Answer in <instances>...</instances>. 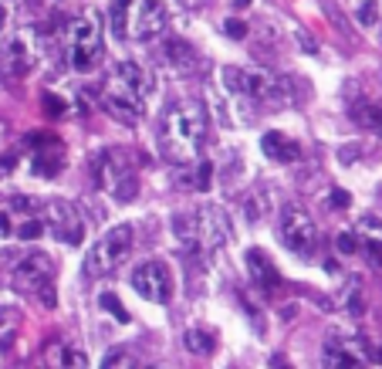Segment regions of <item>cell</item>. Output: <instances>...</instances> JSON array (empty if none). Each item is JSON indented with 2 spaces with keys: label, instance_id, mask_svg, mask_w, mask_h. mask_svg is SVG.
I'll return each mask as SVG.
<instances>
[{
  "label": "cell",
  "instance_id": "1",
  "mask_svg": "<svg viewBox=\"0 0 382 369\" xmlns=\"http://www.w3.org/2000/svg\"><path fill=\"white\" fill-rule=\"evenodd\" d=\"M206 126H210V119H206L204 102H197V99L173 102L159 119V149H163V156L169 163H176V166L200 159Z\"/></svg>",
  "mask_w": 382,
  "mask_h": 369
},
{
  "label": "cell",
  "instance_id": "2",
  "mask_svg": "<svg viewBox=\"0 0 382 369\" xmlns=\"http://www.w3.org/2000/svg\"><path fill=\"white\" fill-rule=\"evenodd\" d=\"M146 95H149V75L142 65L122 61L112 68V75L102 85V108L119 119L122 126H135L146 115Z\"/></svg>",
  "mask_w": 382,
  "mask_h": 369
},
{
  "label": "cell",
  "instance_id": "3",
  "mask_svg": "<svg viewBox=\"0 0 382 369\" xmlns=\"http://www.w3.org/2000/svg\"><path fill=\"white\" fill-rule=\"evenodd\" d=\"M224 85H227L233 95L254 102V106L264 108H284L291 106L294 99V88L288 79H278V75H267V72H254V68H233L227 65L224 68Z\"/></svg>",
  "mask_w": 382,
  "mask_h": 369
},
{
  "label": "cell",
  "instance_id": "4",
  "mask_svg": "<svg viewBox=\"0 0 382 369\" xmlns=\"http://www.w3.org/2000/svg\"><path fill=\"white\" fill-rule=\"evenodd\" d=\"M68 61L72 68L88 75L102 61V21L95 10H85L68 24Z\"/></svg>",
  "mask_w": 382,
  "mask_h": 369
},
{
  "label": "cell",
  "instance_id": "5",
  "mask_svg": "<svg viewBox=\"0 0 382 369\" xmlns=\"http://www.w3.org/2000/svg\"><path fill=\"white\" fill-rule=\"evenodd\" d=\"M41 61V41L38 31H21L7 41H0V81H21L27 79Z\"/></svg>",
  "mask_w": 382,
  "mask_h": 369
},
{
  "label": "cell",
  "instance_id": "6",
  "mask_svg": "<svg viewBox=\"0 0 382 369\" xmlns=\"http://www.w3.org/2000/svg\"><path fill=\"white\" fill-rule=\"evenodd\" d=\"M51 281H54V261L48 254H41V251L21 258L17 268H14V288L21 295H38L48 309L58 305V295H54Z\"/></svg>",
  "mask_w": 382,
  "mask_h": 369
},
{
  "label": "cell",
  "instance_id": "7",
  "mask_svg": "<svg viewBox=\"0 0 382 369\" xmlns=\"http://www.w3.org/2000/svg\"><path fill=\"white\" fill-rule=\"evenodd\" d=\"M278 234H281V244L291 254H301V258H311L315 247H318V227H315L311 213L301 204H284L281 207Z\"/></svg>",
  "mask_w": 382,
  "mask_h": 369
},
{
  "label": "cell",
  "instance_id": "8",
  "mask_svg": "<svg viewBox=\"0 0 382 369\" xmlns=\"http://www.w3.org/2000/svg\"><path fill=\"white\" fill-rule=\"evenodd\" d=\"M128 251H132V227L128 224H119V227L105 231L102 240L92 247V254L85 261V274H92V278L112 274L128 258Z\"/></svg>",
  "mask_w": 382,
  "mask_h": 369
},
{
  "label": "cell",
  "instance_id": "9",
  "mask_svg": "<svg viewBox=\"0 0 382 369\" xmlns=\"http://www.w3.org/2000/svg\"><path fill=\"white\" fill-rule=\"evenodd\" d=\"M132 288L139 298L153 302V305H166L173 298V268L166 261H142L135 271H132Z\"/></svg>",
  "mask_w": 382,
  "mask_h": 369
},
{
  "label": "cell",
  "instance_id": "10",
  "mask_svg": "<svg viewBox=\"0 0 382 369\" xmlns=\"http://www.w3.org/2000/svg\"><path fill=\"white\" fill-rule=\"evenodd\" d=\"M169 24V7L163 0H132L128 3V38L156 41Z\"/></svg>",
  "mask_w": 382,
  "mask_h": 369
},
{
  "label": "cell",
  "instance_id": "11",
  "mask_svg": "<svg viewBox=\"0 0 382 369\" xmlns=\"http://www.w3.org/2000/svg\"><path fill=\"white\" fill-rule=\"evenodd\" d=\"M193 231H197V238H193V251H204V254H213V251H220L224 244H227V217L220 207H197L193 211Z\"/></svg>",
  "mask_w": 382,
  "mask_h": 369
},
{
  "label": "cell",
  "instance_id": "12",
  "mask_svg": "<svg viewBox=\"0 0 382 369\" xmlns=\"http://www.w3.org/2000/svg\"><path fill=\"white\" fill-rule=\"evenodd\" d=\"M48 224H51L54 238H61L65 244H81V238H85L81 213H78L75 204H68V200H51V204H48Z\"/></svg>",
  "mask_w": 382,
  "mask_h": 369
},
{
  "label": "cell",
  "instance_id": "13",
  "mask_svg": "<svg viewBox=\"0 0 382 369\" xmlns=\"http://www.w3.org/2000/svg\"><path fill=\"white\" fill-rule=\"evenodd\" d=\"M322 359H325V366H362L365 359H372V349L365 343H345V339H329V343L322 345Z\"/></svg>",
  "mask_w": 382,
  "mask_h": 369
},
{
  "label": "cell",
  "instance_id": "14",
  "mask_svg": "<svg viewBox=\"0 0 382 369\" xmlns=\"http://www.w3.org/2000/svg\"><path fill=\"white\" fill-rule=\"evenodd\" d=\"M260 149H264V153H267L271 159H278V163H298V159L305 156L301 142L288 139L284 132H264V139H260Z\"/></svg>",
  "mask_w": 382,
  "mask_h": 369
},
{
  "label": "cell",
  "instance_id": "15",
  "mask_svg": "<svg viewBox=\"0 0 382 369\" xmlns=\"http://www.w3.org/2000/svg\"><path fill=\"white\" fill-rule=\"evenodd\" d=\"M163 61H166L176 75H186V72H193V65H197V51H193V44H186V41H179V38H169V41H163Z\"/></svg>",
  "mask_w": 382,
  "mask_h": 369
},
{
  "label": "cell",
  "instance_id": "16",
  "mask_svg": "<svg viewBox=\"0 0 382 369\" xmlns=\"http://www.w3.org/2000/svg\"><path fill=\"white\" fill-rule=\"evenodd\" d=\"M244 261H247V274H251L254 285H260V288H274L278 285V271H274V264L267 261V254L260 247H251L244 254Z\"/></svg>",
  "mask_w": 382,
  "mask_h": 369
},
{
  "label": "cell",
  "instance_id": "17",
  "mask_svg": "<svg viewBox=\"0 0 382 369\" xmlns=\"http://www.w3.org/2000/svg\"><path fill=\"white\" fill-rule=\"evenodd\" d=\"M128 173V166L122 163V156L115 153V149H105L102 156L95 159V177H99V186L112 193V186L119 183V177Z\"/></svg>",
  "mask_w": 382,
  "mask_h": 369
},
{
  "label": "cell",
  "instance_id": "18",
  "mask_svg": "<svg viewBox=\"0 0 382 369\" xmlns=\"http://www.w3.org/2000/svg\"><path fill=\"white\" fill-rule=\"evenodd\" d=\"M128 3L132 0H112V7H108V27H112L115 41H126L128 38Z\"/></svg>",
  "mask_w": 382,
  "mask_h": 369
},
{
  "label": "cell",
  "instance_id": "19",
  "mask_svg": "<svg viewBox=\"0 0 382 369\" xmlns=\"http://www.w3.org/2000/svg\"><path fill=\"white\" fill-rule=\"evenodd\" d=\"M183 345H186L193 356H213L217 339H213V332H206V329H190V332L183 336Z\"/></svg>",
  "mask_w": 382,
  "mask_h": 369
},
{
  "label": "cell",
  "instance_id": "20",
  "mask_svg": "<svg viewBox=\"0 0 382 369\" xmlns=\"http://www.w3.org/2000/svg\"><path fill=\"white\" fill-rule=\"evenodd\" d=\"M61 170V146L51 142V149H38V156H34V173L38 177H54Z\"/></svg>",
  "mask_w": 382,
  "mask_h": 369
},
{
  "label": "cell",
  "instance_id": "21",
  "mask_svg": "<svg viewBox=\"0 0 382 369\" xmlns=\"http://www.w3.org/2000/svg\"><path fill=\"white\" fill-rule=\"evenodd\" d=\"M356 122L358 126H365L369 132L382 136V108L379 106H358L356 108Z\"/></svg>",
  "mask_w": 382,
  "mask_h": 369
},
{
  "label": "cell",
  "instance_id": "22",
  "mask_svg": "<svg viewBox=\"0 0 382 369\" xmlns=\"http://www.w3.org/2000/svg\"><path fill=\"white\" fill-rule=\"evenodd\" d=\"M99 305H102V309H105V312H108L112 318H115V322H122V325L128 322V312H126V305L119 302V295H112V291H102V295H99Z\"/></svg>",
  "mask_w": 382,
  "mask_h": 369
},
{
  "label": "cell",
  "instance_id": "23",
  "mask_svg": "<svg viewBox=\"0 0 382 369\" xmlns=\"http://www.w3.org/2000/svg\"><path fill=\"white\" fill-rule=\"evenodd\" d=\"M356 21L362 27H372L376 21H379V3H376V0H365V3L356 10Z\"/></svg>",
  "mask_w": 382,
  "mask_h": 369
},
{
  "label": "cell",
  "instance_id": "24",
  "mask_svg": "<svg viewBox=\"0 0 382 369\" xmlns=\"http://www.w3.org/2000/svg\"><path fill=\"white\" fill-rule=\"evenodd\" d=\"M41 234H44V224H41V220H34V217L24 220V224L17 227V238H21V240H38Z\"/></svg>",
  "mask_w": 382,
  "mask_h": 369
},
{
  "label": "cell",
  "instance_id": "25",
  "mask_svg": "<svg viewBox=\"0 0 382 369\" xmlns=\"http://www.w3.org/2000/svg\"><path fill=\"white\" fill-rule=\"evenodd\" d=\"M260 213H264L260 193H251V197H244V217H247V220H257Z\"/></svg>",
  "mask_w": 382,
  "mask_h": 369
},
{
  "label": "cell",
  "instance_id": "26",
  "mask_svg": "<svg viewBox=\"0 0 382 369\" xmlns=\"http://www.w3.org/2000/svg\"><path fill=\"white\" fill-rule=\"evenodd\" d=\"M102 366H108V369H112V366H132V356L122 352V349H112V352L102 359Z\"/></svg>",
  "mask_w": 382,
  "mask_h": 369
},
{
  "label": "cell",
  "instance_id": "27",
  "mask_svg": "<svg viewBox=\"0 0 382 369\" xmlns=\"http://www.w3.org/2000/svg\"><path fill=\"white\" fill-rule=\"evenodd\" d=\"M17 7H21V0H0V31L10 24V17L17 14Z\"/></svg>",
  "mask_w": 382,
  "mask_h": 369
},
{
  "label": "cell",
  "instance_id": "28",
  "mask_svg": "<svg viewBox=\"0 0 382 369\" xmlns=\"http://www.w3.org/2000/svg\"><path fill=\"white\" fill-rule=\"evenodd\" d=\"M65 366H88V356L78 352V349H65Z\"/></svg>",
  "mask_w": 382,
  "mask_h": 369
},
{
  "label": "cell",
  "instance_id": "29",
  "mask_svg": "<svg viewBox=\"0 0 382 369\" xmlns=\"http://www.w3.org/2000/svg\"><path fill=\"white\" fill-rule=\"evenodd\" d=\"M365 254L372 258L376 268H382V240H365Z\"/></svg>",
  "mask_w": 382,
  "mask_h": 369
},
{
  "label": "cell",
  "instance_id": "30",
  "mask_svg": "<svg viewBox=\"0 0 382 369\" xmlns=\"http://www.w3.org/2000/svg\"><path fill=\"white\" fill-rule=\"evenodd\" d=\"M210 177H213V166H210V163H200V180H197V190H210V183H213Z\"/></svg>",
  "mask_w": 382,
  "mask_h": 369
},
{
  "label": "cell",
  "instance_id": "31",
  "mask_svg": "<svg viewBox=\"0 0 382 369\" xmlns=\"http://www.w3.org/2000/svg\"><path fill=\"white\" fill-rule=\"evenodd\" d=\"M335 244H338V251H342V254H352V251L358 247V240L352 238V234H338V240H335Z\"/></svg>",
  "mask_w": 382,
  "mask_h": 369
},
{
  "label": "cell",
  "instance_id": "32",
  "mask_svg": "<svg viewBox=\"0 0 382 369\" xmlns=\"http://www.w3.org/2000/svg\"><path fill=\"white\" fill-rule=\"evenodd\" d=\"M14 166H17V156H14V153L0 156V177H10V173H14Z\"/></svg>",
  "mask_w": 382,
  "mask_h": 369
},
{
  "label": "cell",
  "instance_id": "33",
  "mask_svg": "<svg viewBox=\"0 0 382 369\" xmlns=\"http://www.w3.org/2000/svg\"><path fill=\"white\" fill-rule=\"evenodd\" d=\"M44 112H48V115H61V112H65V102L54 99V95H48V99H44Z\"/></svg>",
  "mask_w": 382,
  "mask_h": 369
},
{
  "label": "cell",
  "instance_id": "34",
  "mask_svg": "<svg viewBox=\"0 0 382 369\" xmlns=\"http://www.w3.org/2000/svg\"><path fill=\"white\" fill-rule=\"evenodd\" d=\"M227 34L230 38H247V24L244 21H227Z\"/></svg>",
  "mask_w": 382,
  "mask_h": 369
},
{
  "label": "cell",
  "instance_id": "35",
  "mask_svg": "<svg viewBox=\"0 0 382 369\" xmlns=\"http://www.w3.org/2000/svg\"><path fill=\"white\" fill-rule=\"evenodd\" d=\"M331 204H335V207H349V204H352V197H349L345 190H331Z\"/></svg>",
  "mask_w": 382,
  "mask_h": 369
},
{
  "label": "cell",
  "instance_id": "36",
  "mask_svg": "<svg viewBox=\"0 0 382 369\" xmlns=\"http://www.w3.org/2000/svg\"><path fill=\"white\" fill-rule=\"evenodd\" d=\"M7 234H14V227H10V213L0 211V238H7Z\"/></svg>",
  "mask_w": 382,
  "mask_h": 369
},
{
  "label": "cell",
  "instance_id": "37",
  "mask_svg": "<svg viewBox=\"0 0 382 369\" xmlns=\"http://www.w3.org/2000/svg\"><path fill=\"white\" fill-rule=\"evenodd\" d=\"M342 163H352V159H358V146H342Z\"/></svg>",
  "mask_w": 382,
  "mask_h": 369
},
{
  "label": "cell",
  "instance_id": "38",
  "mask_svg": "<svg viewBox=\"0 0 382 369\" xmlns=\"http://www.w3.org/2000/svg\"><path fill=\"white\" fill-rule=\"evenodd\" d=\"M31 204L34 200H27V197H14V211H31Z\"/></svg>",
  "mask_w": 382,
  "mask_h": 369
},
{
  "label": "cell",
  "instance_id": "39",
  "mask_svg": "<svg viewBox=\"0 0 382 369\" xmlns=\"http://www.w3.org/2000/svg\"><path fill=\"white\" fill-rule=\"evenodd\" d=\"M298 41H301V44H305V51H318V48H315V41H311V38H308V34H298Z\"/></svg>",
  "mask_w": 382,
  "mask_h": 369
},
{
  "label": "cell",
  "instance_id": "40",
  "mask_svg": "<svg viewBox=\"0 0 382 369\" xmlns=\"http://www.w3.org/2000/svg\"><path fill=\"white\" fill-rule=\"evenodd\" d=\"M247 3H251V0H233V7H237V10H240V7H247Z\"/></svg>",
  "mask_w": 382,
  "mask_h": 369
},
{
  "label": "cell",
  "instance_id": "41",
  "mask_svg": "<svg viewBox=\"0 0 382 369\" xmlns=\"http://www.w3.org/2000/svg\"><path fill=\"white\" fill-rule=\"evenodd\" d=\"M183 3H186V7H193V3H204V0H183Z\"/></svg>",
  "mask_w": 382,
  "mask_h": 369
},
{
  "label": "cell",
  "instance_id": "42",
  "mask_svg": "<svg viewBox=\"0 0 382 369\" xmlns=\"http://www.w3.org/2000/svg\"><path fill=\"white\" fill-rule=\"evenodd\" d=\"M58 3H61V0H58Z\"/></svg>",
  "mask_w": 382,
  "mask_h": 369
}]
</instances>
